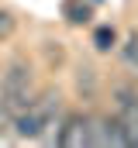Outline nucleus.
<instances>
[{
  "mask_svg": "<svg viewBox=\"0 0 138 148\" xmlns=\"http://www.w3.org/2000/svg\"><path fill=\"white\" fill-rule=\"evenodd\" d=\"M62 17H66L69 24H86V21L93 17V10H90V3H83V0H62Z\"/></svg>",
  "mask_w": 138,
  "mask_h": 148,
  "instance_id": "nucleus-6",
  "label": "nucleus"
},
{
  "mask_svg": "<svg viewBox=\"0 0 138 148\" xmlns=\"http://www.w3.org/2000/svg\"><path fill=\"white\" fill-rule=\"evenodd\" d=\"M93 48L97 52H114L117 48V28L114 24H100L93 31Z\"/></svg>",
  "mask_w": 138,
  "mask_h": 148,
  "instance_id": "nucleus-7",
  "label": "nucleus"
},
{
  "mask_svg": "<svg viewBox=\"0 0 138 148\" xmlns=\"http://www.w3.org/2000/svg\"><path fill=\"white\" fill-rule=\"evenodd\" d=\"M34 93H38V86H34L31 62L28 59H10L7 69H3V79H0V107L14 117V114L31 107Z\"/></svg>",
  "mask_w": 138,
  "mask_h": 148,
  "instance_id": "nucleus-1",
  "label": "nucleus"
},
{
  "mask_svg": "<svg viewBox=\"0 0 138 148\" xmlns=\"http://www.w3.org/2000/svg\"><path fill=\"white\" fill-rule=\"evenodd\" d=\"M90 145H117L128 148V134L117 121V114H90Z\"/></svg>",
  "mask_w": 138,
  "mask_h": 148,
  "instance_id": "nucleus-2",
  "label": "nucleus"
},
{
  "mask_svg": "<svg viewBox=\"0 0 138 148\" xmlns=\"http://www.w3.org/2000/svg\"><path fill=\"white\" fill-rule=\"evenodd\" d=\"M114 100H117V103H135V100H138V86L117 83V86H114Z\"/></svg>",
  "mask_w": 138,
  "mask_h": 148,
  "instance_id": "nucleus-9",
  "label": "nucleus"
},
{
  "mask_svg": "<svg viewBox=\"0 0 138 148\" xmlns=\"http://www.w3.org/2000/svg\"><path fill=\"white\" fill-rule=\"evenodd\" d=\"M97 86H100V79H97L93 66H76V90H79V97H93Z\"/></svg>",
  "mask_w": 138,
  "mask_h": 148,
  "instance_id": "nucleus-5",
  "label": "nucleus"
},
{
  "mask_svg": "<svg viewBox=\"0 0 138 148\" xmlns=\"http://www.w3.org/2000/svg\"><path fill=\"white\" fill-rule=\"evenodd\" d=\"M59 148H83L90 145V114L79 110H66V121H62V131H59Z\"/></svg>",
  "mask_w": 138,
  "mask_h": 148,
  "instance_id": "nucleus-3",
  "label": "nucleus"
},
{
  "mask_svg": "<svg viewBox=\"0 0 138 148\" xmlns=\"http://www.w3.org/2000/svg\"><path fill=\"white\" fill-rule=\"evenodd\" d=\"M14 31H17V17H14L7 7H0V41H7Z\"/></svg>",
  "mask_w": 138,
  "mask_h": 148,
  "instance_id": "nucleus-8",
  "label": "nucleus"
},
{
  "mask_svg": "<svg viewBox=\"0 0 138 148\" xmlns=\"http://www.w3.org/2000/svg\"><path fill=\"white\" fill-rule=\"evenodd\" d=\"M117 121L128 134V145H138V100L135 103H117Z\"/></svg>",
  "mask_w": 138,
  "mask_h": 148,
  "instance_id": "nucleus-4",
  "label": "nucleus"
}]
</instances>
